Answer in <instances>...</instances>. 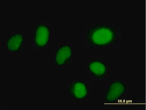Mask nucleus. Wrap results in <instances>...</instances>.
Segmentation results:
<instances>
[{
    "instance_id": "obj_4",
    "label": "nucleus",
    "mask_w": 146,
    "mask_h": 110,
    "mask_svg": "<svg viewBox=\"0 0 146 110\" xmlns=\"http://www.w3.org/2000/svg\"><path fill=\"white\" fill-rule=\"evenodd\" d=\"M68 90L72 98L77 100L84 99L89 92L87 84L80 80L72 83L68 87Z\"/></svg>"
},
{
    "instance_id": "obj_7",
    "label": "nucleus",
    "mask_w": 146,
    "mask_h": 110,
    "mask_svg": "<svg viewBox=\"0 0 146 110\" xmlns=\"http://www.w3.org/2000/svg\"><path fill=\"white\" fill-rule=\"evenodd\" d=\"M24 40L23 35L18 32L10 36L6 43L7 49L12 52L18 51L21 48Z\"/></svg>"
},
{
    "instance_id": "obj_5",
    "label": "nucleus",
    "mask_w": 146,
    "mask_h": 110,
    "mask_svg": "<svg viewBox=\"0 0 146 110\" xmlns=\"http://www.w3.org/2000/svg\"><path fill=\"white\" fill-rule=\"evenodd\" d=\"M72 54V50L70 45H63L58 49L56 53L55 62L58 66L65 65L70 61Z\"/></svg>"
},
{
    "instance_id": "obj_6",
    "label": "nucleus",
    "mask_w": 146,
    "mask_h": 110,
    "mask_svg": "<svg viewBox=\"0 0 146 110\" xmlns=\"http://www.w3.org/2000/svg\"><path fill=\"white\" fill-rule=\"evenodd\" d=\"M88 69L93 77L98 79L104 78L107 73V67L106 63L98 60L90 62Z\"/></svg>"
},
{
    "instance_id": "obj_1",
    "label": "nucleus",
    "mask_w": 146,
    "mask_h": 110,
    "mask_svg": "<svg viewBox=\"0 0 146 110\" xmlns=\"http://www.w3.org/2000/svg\"><path fill=\"white\" fill-rule=\"evenodd\" d=\"M117 35L114 27L100 25L90 28L86 35L90 44L101 48L112 44L117 39Z\"/></svg>"
},
{
    "instance_id": "obj_2",
    "label": "nucleus",
    "mask_w": 146,
    "mask_h": 110,
    "mask_svg": "<svg viewBox=\"0 0 146 110\" xmlns=\"http://www.w3.org/2000/svg\"><path fill=\"white\" fill-rule=\"evenodd\" d=\"M126 88L125 84L121 81H115L111 83L106 93V101L111 103L118 100L125 92Z\"/></svg>"
},
{
    "instance_id": "obj_3",
    "label": "nucleus",
    "mask_w": 146,
    "mask_h": 110,
    "mask_svg": "<svg viewBox=\"0 0 146 110\" xmlns=\"http://www.w3.org/2000/svg\"><path fill=\"white\" fill-rule=\"evenodd\" d=\"M50 31L49 28L43 24L38 25L36 27L34 41L37 47L42 48L49 43L50 37Z\"/></svg>"
}]
</instances>
